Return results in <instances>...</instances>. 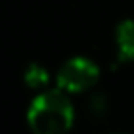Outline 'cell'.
<instances>
[{
  "instance_id": "6da1fadb",
  "label": "cell",
  "mask_w": 134,
  "mask_h": 134,
  "mask_svg": "<svg viewBox=\"0 0 134 134\" xmlns=\"http://www.w3.org/2000/svg\"><path fill=\"white\" fill-rule=\"evenodd\" d=\"M73 124V105L65 91L49 89L30 103L28 126L34 134H67Z\"/></svg>"
},
{
  "instance_id": "7a4b0ae2",
  "label": "cell",
  "mask_w": 134,
  "mask_h": 134,
  "mask_svg": "<svg viewBox=\"0 0 134 134\" xmlns=\"http://www.w3.org/2000/svg\"><path fill=\"white\" fill-rule=\"evenodd\" d=\"M99 79V67L87 57H71L57 71V89L65 93H83Z\"/></svg>"
},
{
  "instance_id": "3957f363",
  "label": "cell",
  "mask_w": 134,
  "mask_h": 134,
  "mask_svg": "<svg viewBox=\"0 0 134 134\" xmlns=\"http://www.w3.org/2000/svg\"><path fill=\"white\" fill-rule=\"evenodd\" d=\"M118 61H134V20H124L116 26Z\"/></svg>"
},
{
  "instance_id": "277c9868",
  "label": "cell",
  "mask_w": 134,
  "mask_h": 134,
  "mask_svg": "<svg viewBox=\"0 0 134 134\" xmlns=\"http://www.w3.org/2000/svg\"><path fill=\"white\" fill-rule=\"evenodd\" d=\"M24 81H26V85L32 87V89H42V87H46V83L49 81V73H47L40 63H32V65H28V69H26Z\"/></svg>"
}]
</instances>
